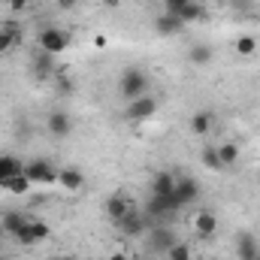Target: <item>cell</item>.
Returning a JSON list of instances; mask_svg holds the SVG:
<instances>
[{
    "label": "cell",
    "mask_w": 260,
    "mask_h": 260,
    "mask_svg": "<svg viewBox=\"0 0 260 260\" xmlns=\"http://www.w3.org/2000/svg\"><path fill=\"white\" fill-rule=\"evenodd\" d=\"M37 46H40V52H43V55L58 58V55H64L67 46H70V34L61 30V27H43V30H40V37H37Z\"/></svg>",
    "instance_id": "1"
},
{
    "label": "cell",
    "mask_w": 260,
    "mask_h": 260,
    "mask_svg": "<svg viewBox=\"0 0 260 260\" xmlns=\"http://www.w3.org/2000/svg\"><path fill=\"white\" fill-rule=\"evenodd\" d=\"M145 88H148V76L139 70V67H130L121 73V79H118V91H121V97L124 100H136V97H142L145 94Z\"/></svg>",
    "instance_id": "2"
},
{
    "label": "cell",
    "mask_w": 260,
    "mask_h": 260,
    "mask_svg": "<svg viewBox=\"0 0 260 260\" xmlns=\"http://www.w3.org/2000/svg\"><path fill=\"white\" fill-rule=\"evenodd\" d=\"M24 176H27L34 185H52V182H58V170H55L49 160H43V157L27 160V164H24Z\"/></svg>",
    "instance_id": "3"
},
{
    "label": "cell",
    "mask_w": 260,
    "mask_h": 260,
    "mask_svg": "<svg viewBox=\"0 0 260 260\" xmlns=\"http://www.w3.org/2000/svg\"><path fill=\"white\" fill-rule=\"evenodd\" d=\"M52 236V227L46 224V221H34V218H27V224L18 230V242L21 245H37V242H43V239H49Z\"/></svg>",
    "instance_id": "4"
},
{
    "label": "cell",
    "mask_w": 260,
    "mask_h": 260,
    "mask_svg": "<svg viewBox=\"0 0 260 260\" xmlns=\"http://www.w3.org/2000/svg\"><path fill=\"white\" fill-rule=\"evenodd\" d=\"M197 197H200V185H197L194 179H188V176H179L176 179V191H173L176 209H185V206L197 203Z\"/></svg>",
    "instance_id": "5"
},
{
    "label": "cell",
    "mask_w": 260,
    "mask_h": 260,
    "mask_svg": "<svg viewBox=\"0 0 260 260\" xmlns=\"http://www.w3.org/2000/svg\"><path fill=\"white\" fill-rule=\"evenodd\" d=\"M157 97H151V94H142V97H136V100H130L127 106V118L130 121H145V118H151L154 112H157Z\"/></svg>",
    "instance_id": "6"
},
{
    "label": "cell",
    "mask_w": 260,
    "mask_h": 260,
    "mask_svg": "<svg viewBox=\"0 0 260 260\" xmlns=\"http://www.w3.org/2000/svg\"><path fill=\"white\" fill-rule=\"evenodd\" d=\"M115 224L121 227V233H124V236H142V233H145V215H142L136 206L130 209L121 221H115Z\"/></svg>",
    "instance_id": "7"
},
{
    "label": "cell",
    "mask_w": 260,
    "mask_h": 260,
    "mask_svg": "<svg viewBox=\"0 0 260 260\" xmlns=\"http://www.w3.org/2000/svg\"><path fill=\"white\" fill-rule=\"evenodd\" d=\"M46 130H49L55 139H64V136H70V133H73V118L67 115L64 109H58V112H52V115H49Z\"/></svg>",
    "instance_id": "8"
},
{
    "label": "cell",
    "mask_w": 260,
    "mask_h": 260,
    "mask_svg": "<svg viewBox=\"0 0 260 260\" xmlns=\"http://www.w3.org/2000/svg\"><path fill=\"white\" fill-rule=\"evenodd\" d=\"M176 173H170V170H157L154 176H151V194L157 197H170L176 191Z\"/></svg>",
    "instance_id": "9"
},
{
    "label": "cell",
    "mask_w": 260,
    "mask_h": 260,
    "mask_svg": "<svg viewBox=\"0 0 260 260\" xmlns=\"http://www.w3.org/2000/svg\"><path fill=\"white\" fill-rule=\"evenodd\" d=\"M182 27H185L182 18L173 15V12H160V15L154 18V34H157V37H176Z\"/></svg>",
    "instance_id": "10"
},
{
    "label": "cell",
    "mask_w": 260,
    "mask_h": 260,
    "mask_svg": "<svg viewBox=\"0 0 260 260\" xmlns=\"http://www.w3.org/2000/svg\"><path fill=\"white\" fill-rule=\"evenodd\" d=\"M145 212H148V215L157 221V218H167V215H173V212H179V209H176V203H173V194H170V197L151 194L148 206H145Z\"/></svg>",
    "instance_id": "11"
},
{
    "label": "cell",
    "mask_w": 260,
    "mask_h": 260,
    "mask_svg": "<svg viewBox=\"0 0 260 260\" xmlns=\"http://www.w3.org/2000/svg\"><path fill=\"white\" fill-rule=\"evenodd\" d=\"M260 254V242L254 233H239L236 236V257L239 260H254Z\"/></svg>",
    "instance_id": "12"
},
{
    "label": "cell",
    "mask_w": 260,
    "mask_h": 260,
    "mask_svg": "<svg viewBox=\"0 0 260 260\" xmlns=\"http://www.w3.org/2000/svg\"><path fill=\"white\" fill-rule=\"evenodd\" d=\"M194 230H197V236H203V239L215 236V230H218V218H215V212L200 209V212L194 215Z\"/></svg>",
    "instance_id": "13"
},
{
    "label": "cell",
    "mask_w": 260,
    "mask_h": 260,
    "mask_svg": "<svg viewBox=\"0 0 260 260\" xmlns=\"http://www.w3.org/2000/svg\"><path fill=\"white\" fill-rule=\"evenodd\" d=\"M58 185H61L64 191H82L85 176H82V170H76V167H61V170H58Z\"/></svg>",
    "instance_id": "14"
},
{
    "label": "cell",
    "mask_w": 260,
    "mask_h": 260,
    "mask_svg": "<svg viewBox=\"0 0 260 260\" xmlns=\"http://www.w3.org/2000/svg\"><path fill=\"white\" fill-rule=\"evenodd\" d=\"M148 242H151V248H154V251H164V254H167V251L176 245V236H173V230H170V227H154V230H151V236H148Z\"/></svg>",
    "instance_id": "15"
},
{
    "label": "cell",
    "mask_w": 260,
    "mask_h": 260,
    "mask_svg": "<svg viewBox=\"0 0 260 260\" xmlns=\"http://www.w3.org/2000/svg\"><path fill=\"white\" fill-rule=\"evenodd\" d=\"M18 173H24V164H21L15 154H0V188H3L12 176H18Z\"/></svg>",
    "instance_id": "16"
},
{
    "label": "cell",
    "mask_w": 260,
    "mask_h": 260,
    "mask_svg": "<svg viewBox=\"0 0 260 260\" xmlns=\"http://www.w3.org/2000/svg\"><path fill=\"white\" fill-rule=\"evenodd\" d=\"M130 209H133V203H130L124 194H112L109 200H106V215H109L112 221H121Z\"/></svg>",
    "instance_id": "17"
},
{
    "label": "cell",
    "mask_w": 260,
    "mask_h": 260,
    "mask_svg": "<svg viewBox=\"0 0 260 260\" xmlns=\"http://www.w3.org/2000/svg\"><path fill=\"white\" fill-rule=\"evenodd\" d=\"M212 58H215V52H212V46H209V43H194V46L188 49V61H191L194 67L212 64Z\"/></svg>",
    "instance_id": "18"
},
{
    "label": "cell",
    "mask_w": 260,
    "mask_h": 260,
    "mask_svg": "<svg viewBox=\"0 0 260 260\" xmlns=\"http://www.w3.org/2000/svg\"><path fill=\"white\" fill-rule=\"evenodd\" d=\"M212 124H215V118H212V112H206V109H197L194 115H191V133H194V136L212 133Z\"/></svg>",
    "instance_id": "19"
},
{
    "label": "cell",
    "mask_w": 260,
    "mask_h": 260,
    "mask_svg": "<svg viewBox=\"0 0 260 260\" xmlns=\"http://www.w3.org/2000/svg\"><path fill=\"white\" fill-rule=\"evenodd\" d=\"M18 37H21L18 24H3V27H0V55H6V52L18 43Z\"/></svg>",
    "instance_id": "20"
},
{
    "label": "cell",
    "mask_w": 260,
    "mask_h": 260,
    "mask_svg": "<svg viewBox=\"0 0 260 260\" xmlns=\"http://www.w3.org/2000/svg\"><path fill=\"white\" fill-rule=\"evenodd\" d=\"M30 185H34V182H30L24 173H18V176H12V179L3 185V191H9L12 197H24L27 191H30Z\"/></svg>",
    "instance_id": "21"
},
{
    "label": "cell",
    "mask_w": 260,
    "mask_h": 260,
    "mask_svg": "<svg viewBox=\"0 0 260 260\" xmlns=\"http://www.w3.org/2000/svg\"><path fill=\"white\" fill-rule=\"evenodd\" d=\"M0 224H3V230H6L9 236H18V230H21V227L27 224V218H24L21 212H6Z\"/></svg>",
    "instance_id": "22"
},
{
    "label": "cell",
    "mask_w": 260,
    "mask_h": 260,
    "mask_svg": "<svg viewBox=\"0 0 260 260\" xmlns=\"http://www.w3.org/2000/svg\"><path fill=\"white\" fill-rule=\"evenodd\" d=\"M218 157H221V167H233L239 160V145L236 142H221L218 145Z\"/></svg>",
    "instance_id": "23"
},
{
    "label": "cell",
    "mask_w": 260,
    "mask_h": 260,
    "mask_svg": "<svg viewBox=\"0 0 260 260\" xmlns=\"http://www.w3.org/2000/svg\"><path fill=\"white\" fill-rule=\"evenodd\" d=\"M233 49H236V55H239V58H251V55L257 52V40H254L251 34H242V37L236 40V46H233Z\"/></svg>",
    "instance_id": "24"
},
{
    "label": "cell",
    "mask_w": 260,
    "mask_h": 260,
    "mask_svg": "<svg viewBox=\"0 0 260 260\" xmlns=\"http://www.w3.org/2000/svg\"><path fill=\"white\" fill-rule=\"evenodd\" d=\"M179 18H182V24L200 21V18H206V6H200V3H188V6L179 12Z\"/></svg>",
    "instance_id": "25"
},
{
    "label": "cell",
    "mask_w": 260,
    "mask_h": 260,
    "mask_svg": "<svg viewBox=\"0 0 260 260\" xmlns=\"http://www.w3.org/2000/svg\"><path fill=\"white\" fill-rule=\"evenodd\" d=\"M200 157H203V164H206L209 170H224V167H221V157H218V148H212V145H206Z\"/></svg>",
    "instance_id": "26"
},
{
    "label": "cell",
    "mask_w": 260,
    "mask_h": 260,
    "mask_svg": "<svg viewBox=\"0 0 260 260\" xmlns=\"http://www.w3.org/2000/svg\"><path fill=\"white\" fill-rule=\"evenodd\" d=\"M167 257H170V260H194V254H191V245H185V242H176V245L167 251Z\"/></svg>",
    "instance_id": "27"
},
{
    "label": "cell",
    "mask_w": 260,
    "mask_h": 260,
    "mask_svg": "<svg viewBox=\"0 0 260 260\" xmlns=\"http://www.w3.org/2000/svg\"><path fill=\"white\" fill-rule=\"evenodd\" d=\"M34 70H37V76H49L52 73V55H43L40 52V58L34 61Z\"/></svg>",
    "instance_id": "28"
},
{
    "label": "cell",
    "mask_w": 260,
    "mask_h": 260,
    "mask_svg": "<svg viewBox=\"0 0 260 260\" xmlns=\"http://www.w3.org/2000/svg\"><path fill=\"white\" fill-rule=\"evenodd\" d=\"M191 0H164V12H173V15H179L185 6H188Z\"/></svg>",
    "instance_id": "29"
},
{
    "label": "cell",
    "mask_w": 260,
    "mask_h": 260,
    "mask_svg": "<svg viewBox=\"0 0 260 260\" xmlns=\"http://www.w3.org/2000/svg\"><path fill=\"white\" fill-rule=\"evenodd\" d=\"M6 3H9V9H12V12H24L34 0H6Z\"/></svg>",
    "instance_id": "30"
},
{
    "label": "cell",
    "mask_w": 260,
    "mask_h": 260,
    "mask_svg": "<svg viewBox=\"0 0 260 260\" xmlns=\"http://www.w3.org/2000/svg\"><path fill=\"white\" fill-rule=\"evenodd\" d=\"M106 260H130V257L124 254V251H112V254H109Z\"/></svg>",
    "instance_id": "31"
},
{
    "label": "cell",
    "mask_w": 260,
    "mask_h": 260,
    "mask_svg": "<svg viewBox=\"0 0 260 260\" xmlns=\"http://www.w3.org/2000/svg\"><path fill=\"white\" fill-rule=\"evenodd\" d=\"M103 6H106V9H118V6H121V0H103Z\"/></svg>",
    "instance_id": "32"
},
{
    "label": "cell",
    "mask_w": 260,
    "mask_h": 260,
    "mask_svg": "<svg viewBox=\"0 0 260 260\" xmlns=\"http://www.w3.org/2000/svg\"><path fill=\"white\" fill-rule=\"evenodd\" d=\"M191 3H200V6H206V0H191Z\"/></svg>",
    "instance_id": "33"
},
{
    "label": "cell",
    "mask_w": 260,
    "mask_h": 260,
    "mask_svg": "<svg viewBox=\"0 0 260 260\" xmlns=\"http://www.w3.org/2000/svg\"><path fill=\"white\" fill-rule=\"evenodd\" d=\"M61 260H73V257H61Z\"/></svg>",
    "instance_id": "34"
},
{
    "label": "cell",
    "mask_w": 260,
    "mask_h": 260,
    "mask_svg": "<svg viewBox=\"0 0 260 260\" xmlns=\"http://www.w3.org/2000/svg\"><path fill=\"white\" fill-rule=\"evenodd\" d=\"M254 260H260V254H257V257H254Z\"/></svg>",
    "instance_id": "35"
}]
</instances>
